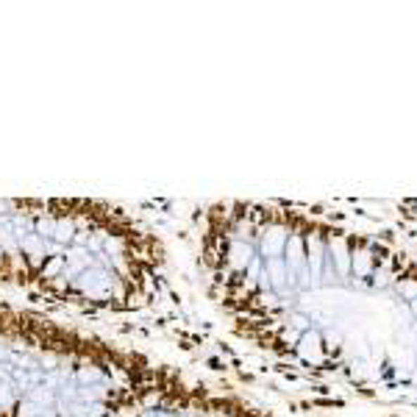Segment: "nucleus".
I'll return each instance as SVG.
<instances>
[{
    "label": "nucleus",
    "mask_w": 417,
    "mask_h": 417,
    "mask_svg": "<svg viewBox=\"0 0 417 417\" xmlns=\"http://www.w3.org/2000/svg\"><path fill=\"white\" fill-rule=\"evenodd\" d=\"M186 239L200 290L250 354L361 395L417 392V253L290 200L198 206Z\"/></svg>",
    "instance_id": "obj_1"
},
{
    "label": "nucleus",
    "mask_w": 417,
    "mask_h": 417,
    "mask_svg": "<svg viewBox=\"0 0 417 417\" xmlns=\"http://www.w3.org/2000/svg\"><path fill=\"white\" fill-rule=\"evenodd\" d=\"M162 234L109 198H0V290L28 306L131 317L170 293Z\"/></svg>",
    "instance_id": "obj_2"
},
{
    "label": "nucleus",
    "mask_w": 417,
    "mask_h": 417,
    "mask_svg": "<svg viewBox=\"0 0 417 417\" xmlns=\"http://www.w3.org/2000/svg\"><path fill=\"white\" fill-rule=\"evenodd\" d=\"M181 367L0 298V417H120Z\"/></svg>",
    "instance_id": "obj_3"
},
{
    "label": "nucleus",
    "mask_w": 417,
    "mask_h": 417,
    "mask_svg": "<svg viewBox=\"0 0 417 417\" xmlns=\"http://www.w3.org/2000/svg\"><path fill=\"white\" fill-rule=\"evenodd\" d=\"M120 417H287L284 412L256 401L253 395L206 378L195 370L179 373L134 401Z\"/></svg>",
    "instance_id": "obj_4"
},
{
    "label": "nucleus",
    "mask_w": 417,
    "mask_h": 417,
    "mask_svg": "<svg viewBox=\"0 0 417 417\" xmlns=\"http://www.w3.org/2000/svg\"><path fill=\"white\" fill-rule=\"evenodd\" d=\"M398 209H401V212H404V214H406L409 220H415V223H417V198L401 200V203H398Z\"/></svg>",
    "instance_id": "obj_5"
}]
</instances>
